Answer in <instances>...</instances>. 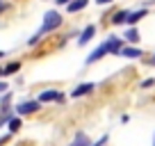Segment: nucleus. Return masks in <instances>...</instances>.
Segmentation results:
<instances>
[{"label": "nucleus", "instance_id": "obj_1", "mask_svg": "<svg viewBox=\"0 0 155 146\" xmlns=\"http://www.w3.org/2000/svg\"><path fill=\"white\" fill-rule=\"evenodd\" d=\"M119 50H121V39H116V37H110V39L105 41L103 46H98L96 50H94L91 55L87 57V62L91 64V62H96V59H101L103 55H107V53H116L119 55Z\"/></svg>", "mask_w": 155, "mask_h": 146}, {"label": "nucleus", "instance_id": "obj_2", "mask_svg": "<svg viewBox=\"0 0 155 146\" xmlns=\"http://www.w3.org/2000/svg\"><path fill=\"white\" fill-rule=\"evenodd\" d=\"M59 25H62V16H59L57 12H48V14H46V18H44V25H41V30H39V34L30 39V44H37L39 37H41L44 32H50V30L59 28Z\"/></svg>", "mask_w": 155, "mask_h": 146}, {"label": "nucleus", "instance_id": "obj_3", "mask_svg": "<svg viewBox=\"0 0 155 146\" xmlns=\"http://www.w3.org/2000/svg\"><path fill=\"white\" fill-rule=\"evenodd\" d=\"M39 110V103L37 101H28V103H21L18 105V112L21 114H32V112H37Z\"/></svg>", "mask_w": 155, "mask_h": 146}, {"label": "nucleus", "instance_id": "obj_4", "mask_svg": "<svg viewBox=\"0 0 155 146\" xmlns=\"http://www.w3.org/2000/svg\"><path fill=\"white\" fill-rule=\"evenodd\" d=\"M57 98H62V96H59L55 89H48V91H44L41 96H39V101H41V103H48V101H57Z\"/></svg>", "mask_w": 155, "mask_h": 146}, {"label": "nucleus", "instance_id": "obj_5", "mask_svg": "<svg viewBox=\"0 0 155 146\" xmlns=\"http://www.w3.org/2000/svg\"><path fill=\"white\" fill-rule=\"evenodd\" d=\"M71 146H89V139H87V135H84V132H78Z\"/></svg>", "mask_w": 155, "mask_h": 146}, {"label": "nucleus", "instance_id": "obj_6", "mask_svg": "<svg viewBox=\"0 0 155 146\" xmlns=\"http://www.w3.org/2000/svg\"><path fill=\"white\" fill-rule=\"evenodd\" d=\"M68 12H80L82 7H87V0H73V2H68Z\"/></svg>", "mask_w": 155, "mask_h": 146}, {"label": "nucleus", "instance_id": "obj_7", "mask_svg": "<svg viewBox=\"0 0 155 146\" xmlns=\"http://www.w3.org/2000/svg\"><path fill=\"white\" fill-rule=\"evenodd\" d=\"M119 55H123V57H139V55H141V50H137V48H121V50H119Z\"/></svg>", "mask_w": 155, "mask_h": 146}, {"label": "nucleus", "instance_id": "obj_8", "mask_svg": "<svg viewBox=\"0 0 155 146\" xmlns=\"http://www.w3.org/2000/svg\"><path fill=\"white\" fill-rule=\"evenodd\" d=\"M91 89H94V85H89V82H87V85H80V87L73 91V96H75V98H78V96H84V94H89Z\"/></svg>", "mask_w": 155, "mask_h": 146}, {"label": "nucleus", "instance_id": "obj_9", "mask_svg": "<svg viewBox=\"0 0 155 146\" xmlns=\"http://www.w3.org/2000/svg\"><path fill=\"white\" fill-rule=\"evenodd\" d=\"M94 32H96V28H94V25H89V28L82 32V37H80V44H87V41L94 37Z\"/></svg>", "mask_w": 155, "mask_h": 146}, {"label": "nucleus", "instance_id": "obj_10", "mask_svg": "<svg viewBox=\"0 0 155 146\" xmlns=\"http://www.w3.org/2000/svg\"><path fill=\"white\" fill-rule=\"evenodd\" d=\"M144 16H146V12L144 9H141V12H135V14H128V18H126V23H137V21H139V18H144Z\"/></svg>", "mask_w": 155, "mask_h": 146}, {"label": "nucleus", "instance_id": "obj_11", "mask_svg": "<svg viewBox=\"0 0 155 146\" xmlns=\"http://www.w3.org/2000/svg\"><path fill=\"white\" fill-rule=\"evenodd\" d=\"M128 14H130V12H119V14H114V18H112V23H114V25H121V23H126Z\"/></svg>", "mask_w": 155, "mask_h": 146}, {"label": "nucleus", "instance_id": "obj_12", "mask_svg": "<svg viewBox=\"0 0 155 146\" xmlns=\"http://www.w3.org/2000/svg\"><path fill=\"white\" fill-rule=\"evenodd\" d=\"M126 39L130 41V44H137V41H139V34H137V30H128V32H126Z\"/></svg>", "mask_w": 155, "mask_h": 146}, {"label": "nucleus", "instance_id": "obj_13", "mask_svg": "<svg viewBox=\"0 0 155 146\" xmlns=\"http://www.w3.org/2000/svg\"><path fill=\"white\" fill-rule=\"evenodd\" d=\"M18 68H21V64H18V62H14V64H9V66H7V68H5V75H9V73H16V71H18Z\"/></svg>", "mask_w": 155, "mask_h": 146}, {"label": "nucleus", "instance_id": "obj_14", "mask_svg": "<svg viewBox=\"0 0 155 146\" xmlns=\"http://www.w3.org/2000/svg\"><path fill=\"white\" fill-rule=\"evenodd\" d=\"M18 128H21V121H18V119H12V121H9V130L14 132V130H18Z\"/></svg>", "mask_w": 155, "mask_h": 146}, {"label": "nucleus", "instance_id": "obj_15", "mask_svg": "<svg viewBox=\"0 0 155 146\" xmlns=\"http://www.w3.org/2000/svg\"><path fill=\"white\" fill-rule=\"evenodd\" d=\"M0 91H7V85L5 82H0Z\"/></svg>", "mask_w": 155, "mask_h": 146}, {"label": "nucleus", "instance_id": "obj_16", "mask_svg": "<svg viewBox=\"0 0 155 146\" xmlns=\"http://www.w3.org/2000/svg\"><path fill=\"white\" fill-rule=\"evenodd\" d=\"M98 2H101V5H107V2H112V0H98Z\"/></svg>", "mask_w": 155, "mask_h": 146}, {"label": "nucleus", "instance_id": "obj_17", "mask_svg": "<svg viewBox=\"0 0 155 146\" xmlns=\"http://www.w3.org/2000/svg\"><path fill=\"white\" fill-rule=\"evenodd\" d=\"M0 75H5V68H0Z\"/></svg>", "mask_w": 155, "mask_h": 146}, {"label": "nucleus", "instance_id": "obj_18", "mask_svg": "<svg viewBox=\"0 0 155 146\" xmlns=\"http://www.w3.org/2000/svg\"><path fill=\"white\" fill-rule=\"evenodd\" d=\"M2 55H5V53H2V50H0V57H2Z\"/></svg>", "mask_w": 155, "mask_h": 146}, {"label": "nucleus", "instance_id": "obj_19", "mask_svg": "<svg viewBox=\"0 0 155 146\" xmlns=\"http://www.w3.org/2000/svg\"><path fill=\"white\" fill-rule=\"evenodd\" d=\"M153 146H155V141H153Z\"/></svg>", "mask_w": 155, "mask_h": 146}]
</instances>
